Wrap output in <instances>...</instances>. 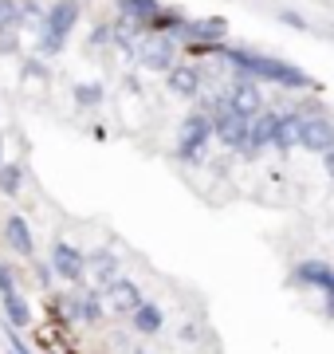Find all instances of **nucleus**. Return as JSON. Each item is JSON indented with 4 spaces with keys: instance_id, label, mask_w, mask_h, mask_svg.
<instances>
[{
    "instance_id": "obj_5",
    "label": "nucleus",
    "mask_w": 334,
    "mask_h": 354,
    "mask_svg": "<svg viewBox=\"0 0 334 354\" xmlns=\"http://www.w3.org/2000/svg\"><path fill=\"white\" fill-rule=\"evenodd\" d=\"M52 272L59 279H67V283H79V279L87 276V256L79 252L75 244L55 241L52 244Z\"/></svg>"
},
{
    "instance_id": "obj_11",
    "label": "nucleus",
    "mask_w": 334,
    "mask_h": 354,
    "mask_svg": "<svg viewBox=\"0 0 334 354\" xmlns=\"http://www.w3.org/2000/svg\"><path fill=\"white\" fill-rule=\"evenodd\" d=\"M87 276L95 279V283H99V288H110V283H115L118 279V260L110 252H106V248H99V252H90L87 256Z\"/></svg>"
},
{
    "instance_id": "obj_3",
    "label": "nucleus",
    "mask_w": 334,
    "mask_h": 354,
    "mask_svg": "<svg viewBox=\"0 0 334 354\" xmlns=\"http://www.w3.org/2000/svg\"><path fill=\"white\" fill-rule=\"evenodd\" d=\"M213 134L224 146H232V150H244V146H252V118L232 111L228 102H220L217 111H213Z\"/></svg>"
},
{
    "instance_id": "obj_20",
    "label": "nucleus",
    "mask_w": 334,
    "mask_h": 354,
    "mask_svg": "<svg viewBox=\"0 0 334 354\" xmlns=\"http://www.w3.org/2000/svg\"><path fill=\"white\" fill-rule=\"evenodd\" d=\"M4 315H8V323H12V327H28L32 311H28V304L12 291V295H4Z\"/></svg>"
},
{
    "instance_id": "obj_12",
    "label": "nucleus",
    "mask_w": 334,
    "mask_h": 354,
    "mask_svg": "<svg viewBox=\"0 0 334 354\" xmlns=\"http://www.w3.org/2000/svg\"><path fill=\"white\" fill-rule=\"evenodd\" d=\"M181 36H193L197 44H205V48H220V39L228 36V24H224L220 16H213V20H197V24H189Z\"/></svg>"
},
{
    "instance_id": "obj_21",
    "label": "nucleus",
    "mask_w": 334,
    "mask_h": 354,
    "mask_svg": "<svg viewBox=\"0 0 334 354\" xmlns=\"http://www.w3.org/2000/svg\"><path fill=\"white\" fill-rule=\"evenodd\" d=\"M20 185H24V174H20V165H0V193H20Z\"/></svg>"
},
{
    "instance_id": "obj_14",
    "label": "nucleus",
    "mask_w": 334,
    "mask_h": 354,
    "mask_svg": "<svg viewBox=\"0 0 334 354\" xmlns=\"http://www.w3.org/2000/svg\"><path fill=\"white\" fill-rule=\"evenodd\" d=\"M4 236H8V248H12L16 256H32V228H28L24 216H8V225H4Z\"/></svg>"
},
{
    "instance_id": "obj_13",
    "label": "nucleus",
    "mask_w": 334,
    "mask_h": 354,
    "mask_svg": "<svg viewBox=\"0 0 334 354\" xmlns=\"http://www.w3.org/2000/svg\"><path fill=\"white\" fill-rule=\"evenodd\" d=\"M169 91L181 99H197L201 95V71L197 67H173L169 71Z\"/></svg>"
},
{
    "instance_id": "obj_27",
    "label": "nucleus",
    "mask_w": 334,
    "mask_h": 354,
    "mask_svg": "<svg viewBox=\"0 0 334 354\" xmlns=\"http://www.w3.org/2000/svg\"><path fill=\"white\" fill-rule=\"evenodd\" d=\"M326 315H331V319H334V288H331V291H326Z\"/></svg>"
},
{
    "instance_id": "obj_29",
    "label": "nucleus",
    "mask_w": 334,
    "mask_h": 354,
    "mask_svg": "<svg viewBox=\"0 0 334 354\" xmlns=\"http://www.w3.org/2000/svg\"><path fill=\"white\" fill-rule=\"evenodd\" d=\"M0 158H4V142H0ZM0 165H4V162H0Z\"/></svg>"
},
{
    "instance_id": "obj_26",
    "label": "nucleus",
    "mask_w": 334,
    "mask_h": 354,
    "mask_svg": "<svg viewBox=\"0 0 334 354\" xmlns=\"http://www.w3.org/2000/svg\"><path fill=\"white\" fill-rule=\"evenodd\" d=\"M36 272H39V283H52V276H55V272H52V268H48V264H39Z\"/></svg>"
},
{
    "instance_id": "obj_18",
    "label": "nucleus",
    "mask_w": 334,
    "mask_h": 354,
    "mask_svg": "<svg viewBox=\"0 0 334 354\" xmlns=\"http://www.w3.org/2000/svg\"><path fill=\"white\" fill-rule=\"evenodd\" d=\"M161 323H166V315H161V307L157 304H141L138 311H134V327H138L141 335H157Z\"/></svg>"
},
{
    "instance_id": "obj_1",
    "label": "nucleus",
    "mask_w": 334,
    "mask_h": 354,
    "mask_svg": "<svg viewBox=\"0 0 334 354\" xmlns=\"http://www.w3.org/2000/svg\"><path fill=\"white\" fill-rule=\"evenodd\" d=\"M220 55L228 59L240 75L252 79H268V83H279V87H311V75L299 71V67L283 64V59H271V55H259V51H244V48H220Z\"/></svg>"
},
{
    "instance_id": "obj_15",
    "label": "nucleus",
    "mask_w": 334,
    "mask_h": 354,
    "mask_svg": "<svg viewBox=\"0 0 334 354\" xmlns=\"http://www.w3.org/2000/svg\"><path fill=\"white\" fill-rule=\"evenodd\" d=\"M303 138V118L299 114H279L275 122V150H295Z\"/></svg>"
},
{
    "instance_id": "obj_17",
    "label": "nucleus",
    "mask_w": 334,
    "mask_h": 354,
    "mask_svg": "<svg viewBox=\"0 0 334 354\" xmlns=\"http://www.w3.org/2000/svg\"><path fill=\"white\" fill-rule=\"evenodd\" d=\"M275 122H279V114H259L256 122H252V146H248V150L275 146Z\"/></svg>"
},
{
    "instance_id": "obj_19",
    "label": "nucleus",
    "mask_w": 334,
    "mask_h": 354,
    "mask_svg": "<svg viewBox=\"0 0 334 354\" xmlns=\"http://www.w3.org/2000/svg\"><path fill=\"white\" fill-rule=\"evenodd\" d=\"M157 12H161V8H157V0H122V16L138 20V24H150Z\"/></svg>"
},
{
    "instance_id": "obj_16",
    "label": "nucleus",
    "mask_w": 334,
    "mask_h": 354,
    "mask_svg": "<svg viewBox=\"0 0 334 354\" xmlns=\"http://www.w3.org/2000/svg\"><path fill=\"white\" fill-rule=\"evenodd\" d=\"M67 311H71V319H83V323H95V319H103V304H99V291H79V295H71L67 299Z\"/></svg>"
},
{
    "instance_id": "obj_9",
    "label": "nucleus",
    "mask_w": 334,
    "mask_h": 354,
    "mask_svg": "<svg viewBox=\"0 0 334 354\" xmlns=\"http://www.w3.org/2000/svg\"><path fill=\"white\" fill-rule=\"evenodd\" d=\"M141 67L146 71H173V39L169 36H157L150 44H141Z\"/></svg>"
},
{
    "instance_id": "obj_28",
    "label": "nucleus",
    "mask_w": 334,
    "mask_h": 354,
    "mask_svg": "<svg viewBox=\"0 0 334 354\" xmlns=\"http://www.w3.org/2000/svg\"><path fill=\"white\" fill-rule=\"evenodd\" d=\"M322 162H326V174H331V177H334V150H331V153H326V158H322Z\"/></svg>"
},
{
    "instance_id": "obj_22",
    "label": "nucleus",
    "mask_w": 334,
    "mask_h": 354,
    "mask_svg": "<svg viewBox=\"0 0 334 354\" xmlns=\"http://www.w3.org/2000/svg\"><path fill=\"white\" fill-rule=\"evenodd\" d=\"M20 16H24V8H20L16 0H0V36H4L8 28L20 24Z\"/></svg>"
},
{
    "instance_id": "obj_8",
    "label": "nucleus",
    "mask_w": 334,
    "mask_h": 354,
    "mask_svg": "<svg viewBox=\"0 0 334 354\" xmlns=\"http://www.w3.org/2000/svg\"><path fill=\"white\" fill-rule=\"evenodd\" d=\"M141 304H146V299H141V291L134 288L130 279H115V283L106 288V307H110L115 315H134Z\"/></svg>"
},
{
    "instance_id": "obj_4",
    "label": "nucleus",
    "mask_w": 334,
    "mask_h": 354,
    "mask_svg": "<svg viewBox=\"0 0 334 354\" xmlns=\"http://www.w3.org/2000/svg\"><path fill=\"white\" fill-rule=\"evenodd\" d=\"M213 138V118L205 111L201 114H189L185 122H181V138H177V158L185 162H197L201 153H205V142Z\"/></svg>"
},
{
    "instance_id": "obj_10",
    "label": "nucleus",
    "mask_w": 334,
    "mask_h": 354,
    "mask_svg": "<svg viewBox=\"0 0 334 354\" xmlns=\"http://www.w3.org/2000/svg\"><path fill=\"white\" fill-rule=\"evenodd\" d=\"M291 283L331 291V288H334V268L322 264V260H303V264H295V276H291Z\"/></svg>"
},
{
    "instance_id": "obj_24",
    "label": "nucleus",
    "mask_w": 334,
    "mask_h": 354,
    "mask_svg": "<svg viewBox=\"0 0 334 354\" xmlns=\"http://www.w3.org/2000/svg\"><path fill=\"white\" fill-rule=\"evenodd\" d=\"M0 291H4V295H12L16 291V276H12V268L8 264H0Z\"/></svg>"
},
{
    "instance_id": "obj_23",
    "label": "nucleus",
    "mask_w": 334,
    "mask_h": 354,
    "mask_svg": "<svg viewBox=\"0 0 334 354\" xmlns=\"http://www.w3.org/2000/svg\"><path fill=\"white\" fill-rule=\"evenodd\" d=\"M75 99L83 106H95V102H103V87L99 83H83V87H75Z\"/></svg>"
},
{
    "instance_id": "obj_7",
    "label": "nucleus",
    "mask_w": 334,
    "mask_h": 354,
    "mask_svg": "<svg viewBox=\"0 0 334 354\" xmlns=\"http://www.w3.org/2000/svg\"><path fill=\"white\" fill-rule=\"evenodd\" d=\"M299 146L326 158V153L334 150V127L326 118H303V138H299Z\"/></svg>"
},
{
    "instance_id": "obj_6",
    "label": "nucleus",
    "mask_w": 334,
    "mask_h": 354,
    "mask_svg": "<svg viewBox=\"0 0 334 354\" xmlns=\"http://www.w3.org/2000/svg\"><path fill=\"white\" fill-rule=\"evenodd\" d=\"M228 106L240 111L244 118H259V87L252 75H236L228 87Z\"/></svg>"
},
{
    "instance_id": "obj_2",
    "label": "nucleus",
    "mask_w": 334,
    "mask_h": 354,
    "mask_svg": "<svg viewBox=\"0 0 334 354\" xmlns=\"http://www.w3.org/2000/svg\"><path fill=\"white\" fill-rule=\"evenodd\" d=\"M79 24V4L75 0H55L48 16H43V36H39V51L43 55H55V51H63L67 36H71V28Z\"/></svg>"
},
{
    "instance_id": "obj_25",
    "label": "nucleus",
    "mask_w": 334,
    "mask_h": 354,
    "mask_svg": "<svg viewBox=\"0 0 334 354\" xmlns=\"http://www.w3.org/2000/svg\"><path fill=\"white\" fill-rule=\"evenodd\" d=\"M283 24H291V28H299V32H303V28H307V20H303V16H295V12H283Z\"/></svg>"
}]
</instances>
